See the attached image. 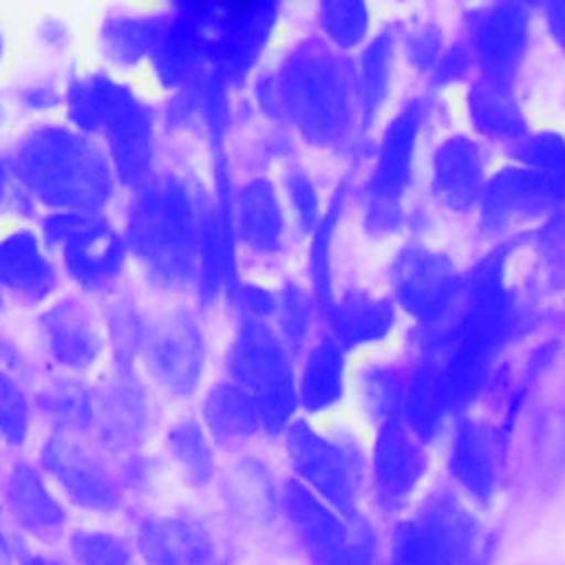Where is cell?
Returning a JSON list of instances; mask_svg holds the SVG:
<instances>
[{
	"mask_svg": "<svg viewBox=\"0 0 565 565\" xmlns=\"http://www.w3.org/2000/svg\"><path fill=\"white\" fill-rule=\"evenodd\" d=\"M256 99L265 113L322 150H347L362 132L353 62L322 38L296 42L258 77Z\"/></svg>",
	"mask_w": 565,
	"mask_h": 565,
	"instance_id": "1",
	"label": "cell"
},
{
	"mask_svg": "<svg viewBox=\"0 0 565 565\" xmlns=\"http://www.w3.org/2000/svg\"><path fill=\"white\" fill-rule=\"evenodd\" d=\"M203 188L179 168L161 166L139 190L121 199L117 218L132 271L163 296L194 294L199 269Z\"/></svg>",
	"mask_w": 565,
	"mask_h": 565,
	"instance_id": "2",
	"label": "cell"
},
{
	"mask_svg": "<svg viewBox=\"0 0 565 565\" xmlns=\"http://www.w3.org/2000/svg\"><path fill=\"white\" fill-rule=\"evenodd\" d=\"M4 148L15 185L40 212H113L124 199L102 143L62 117L18 124Z\"/></svg>",
	"mask_w": 565,
	"mask_h": 565,
	"instance_id": "3",
	"label": "cell"
},
{
	"mask_svg": "<svg viewBox=\"0 0 565 565\" xmlns=\"http://www.w3.org/2000/svg\"><path fill=\"white\" fill-rule=\"evenodd\" d=\"M35 227L53 252L66 289L99 302L126 285L132 263L113 212H42Z\"/></svg>",
	"mask_w": 565,
	"mask_h": 565,
	"instance_id": "4",
	"label": "cell"
},
{
	"mask_svg": "<svg viewBox=\"0 0 565 565\" xmlns=\"http://www.w3.org/2000/svg\"><path fill=\"white\" fill-rule=\"evenodd\" d=\"M223 377L254 402L260 433L280 435L296 419L294 353L271 320H238L223 353Z\"/></svg>",
	"mask_w": 565,
	"mask_h": 565,
	"instance_id": "5",
	"label": "cell"
},
{
	"mask_svg": "<svg viewBox=\"0 0 565 565\" xmlns=\"http://www.w3.org/2000/svg\"><path fill=\"white\" fill-rule=\"evenodd\" d=\"M426 113L428 106L424 99H411L380 132L369 179L362 190L364 221L373 232H393L402 221L404 196L413 181Z\"/></svg>",
	"mask_w": 565,
	"mask_h": 565,
	"instance_id": "6",
	"label": "cell"
},
{
	"mask_svg": "<svg viewBox=\"0 0 565 565\" xmlns=\"http://www.w3.org/2000/svg\"><path fill=\"white\" fill-rule=\"evenodd\" d=\"M40 355L62 375L86 377L108 364V344L99 302L64 289L33 313Z\"/></svg>",
	"mask_w": 565,
	"mask_h": 565,
	"instance_id": "7",
	"label": "cell"
},
{
	"mask_svg": "<svg viewBox=\"0 0 565 565\" xmlns=\"http://www.w3.org/2000/svg\"><path fill=\"white\" fill-rule=\"evenodd\" d=\"M391 300L424 329L450 327L463 291L466 276L444 252L411 243L391 263Z\"/></svg>",
	"mask_w": 565,
	"mask_h": 565,
	"instance_id": "8",
	"label": "cell"
},
{
	"mask_svg": "<svg viewBox=\"0 0 565 565\" xmlns=\"http://www.w3.org/2000/svg\"><path fill=\"white\" fill-rule=\"evenodd\" d=\"M139 366L143 375L170 397L201 393L207 342L199 318L188 307H168L150 313Z\"/></svg>",
	"mask_w": 565,
	"mask_h": 565,
	"instance_id": "9",
	"label": "cell"
},
{
	"mask_svg": "<svg viewBox=\"0 0 565 565\" xmlns=\"http://www.w3.org/2000/svg\"><path fill=\"white\" fill-rule=\"evenodd\" d=\"M205 31L207 79L227 88L241 84L256 66L271 29L276 26V4L252 2H199Z\"/></svg>",
	"mask_w": 565,
	"mask_h": 565,
	"instance_id": "10",
	"label": "cell"
},
{
	"mask_svg": "<svg viewBox=\"0 0 565 565\" xmlns=\"http://www.w3.org/2000/svg\"><path fill=\"white\" fill-rule=\"evenodd\" d=\"M285 435V450L296 481L316 492L344 516H355L362 488V457L340 439L327 437L305 419H294Z\"/></svg>",
	"mask_w": 565,
	"mask_h": 565,
	"instance_id": "11",
	"label": "cell"
},
{
	"mask_svg": "<svg viewBox=\"0 0 565 565\" xmlns=\"http://www.w3.org/2000/svg\"><path fill=\"white\" fill-rule=\"evenodd\" d=\"M66 289L53 252L31 223H0V311H38Z\"/></svg>",
	"mask_w": 565,
	"mask_h": 565,
	"instance_id": "12",
	"label": "cell"
},
{
	"mask_svg": "<svg viewBox=\"0 0 565 565\" xmlns=\"http://www.w3.org/2000/svg\"><path fill=\"white\" fill-rule=\"evenodd\" d=\"M470 536L472 523L463 505L450 494H435L395 525L388 565H459Z\"/></svg>",
	"mask_w": 565,
	"mask_h": 565,
	"instance_id": "13",
	"label": "cell"
},
{
	"mask_svg": "<svg viewBox=\"0 0 565 565\" xmlns=\"http://www.w3.org/2000/svg\"><path fill=\"white\" fill-rule=\"evenodd\" d=\"M163 20V4H108L88 22L84 49L88 62L115 75L137 79L152 55Z\"/></svg>",
	"mask_w": 565,
	"mask_h": 565,
	"instance_id": "14",
	"label": "cell"
},
{
	"mask_svg": "<svg viewBox=\"0 0 565 565\" xmlns=\"http://www.w3.org/2000/svg\"><path fill=\"white\" fill-rule=\"evenodd\" d=\"M161 137L159 102L141 88L126 102L97 139L124 196L148 183L161 168Z\"/></svg>",
	"mask_w": 565,
	"mask_h": 565,
	"instance_id": "15",
	"label": "cell"
},
{
	"mask_svg": "<svg viewBox=\"0 0 565 565\" xmlns=\"http://www.w3.org/2000/svg\"><path fill=\"white\" fill-rule=\"evenodd\" d=\"M141 77L161 97L207 79V49L199 2L163 4L161 29Z\"/></svg>",
	"mask_w": 565,
	"mask_h": 565,
	"instance_id": "16",
	"label": "cell"
},
{
	"mask_svg": "<svg viewBox=\"0 0 565 565\" xmlns=\"http://www.w3.org/2000/svg\"><path fill=\"white\" fill-rule=\"evenodd\" d=\"M532 9L523 2H494L468 18L466 46L477 77L514 84L530 42Z\"/></svg>",
	"mask_w": 565,
	"mask_h": 565,
	"instance_id": "17",
	"label": "cell"
},
{
	"mask_svg": "<svg viewBox=\"0 0 565 565\" xmlns=\"http://www.w3.org/2000/svg\"><path fill=\"white\" fill-rule=\"evenodd\" d=\"M563 203L561 190L545 174L516 161L488 174L475 212L483 232L503 234L541 221Z\"/></svg>",
	"mask_w": 565,
	"mask_h": 565,
	"instance_id": "18",
	"label": "cell"
},
{
	"mask_svg": "<svg viewBox=\"0 0 565 565\" xmlns=\"http://www.w3.org/2000/svg\"><path fill=\"white\" fill-rule=\"evenodd\" d=\"M42 468L79 508L108 512L119 505V486L77 430L55 428L42 446Z\"/></svg>",
	"mask_w": 565,
	"mask_h": 565,
	"instance_id": "19",
	"label": "cell"
},
{
	"mask_svg": "<svg viewBox=\"0 0 565 565\" xmlns=\"http://www.w3.org/2000/svg\"><path fill=\"white\" fill-rule=\"evenodd\" d=\"M282 510L316 565H338L358 545L369 541L355 516H344L296 479L282 486Z\"/></svg>",
	"mask_w": 565,
	"mask_h": 565,
	"instance_id": "20",
	"label": "cell"
},
{
	"mask_svg": "<svg viewBox=\"0 0 565 565\" xmlns=\"http://www.w3.org/2000/svg\"><path fill=\"white\" fill-rule=\"evenodd\" d=\"M232 227L236 249L249 258L271 260L285 249L289 216L269 177L254 174L232 188Z\"/></svg>",
	"mask_w": 565,
	"mask_h": 565,
	"instance_id": "21",
	"label": "cell"
},
{
	"mask_svg": "<svg viewBox=\"0 0 565 565\" xmlns=\"http://www.w3.org/2000/svg\"><path fill=\"white\" fill-rule=\"evenodd\" d=\"M369 466L377 501L399 508L424 479L426 444L399 417L384 419L377 424Z\"/></svg>",
	"mask_w": 565,
	"mask_h": 565,
	"instance_id": "22",
	"label": "cell"
},
{
	"mask_svg": "<svg viewBox=\"0 0 565 565\" xmlns=\"http://www.w3.org/2000/svg\"><path fill=\"white\" fill-rule=\"evenodd\" d=\"M488 163L477 137L455 132L430 157V196L448 212H472L488 181Z\"/></svg>",
	"mask_w": 565,
	"mask_h": 565,
	"instance_id": "23",
	"label": "cell"
},
{
	"mask_svg": "<svg viewBox=\"0 0 565 565\" xmlns=\"http://www.w3.org/2000/svg\"><path fill=\"white\" fill-rule=\"evenodd\" d=\"M349 388V351L329 333L318 335L305 347L296 369L298 408L307 413H327L335 408Z\"/></svg>",
	"mask_w": 565,
	"mask_h": 565,
	"instance_id": "24",
	"label": "cell"
},
{
	"mask_svg": "<svg viewBox=\"0 0 565 565\" xmlns=\"http://www.w3.org/2000/svg\"><path fill=\"white\" fill-rule=\"evenodd\" d=\"M322 311L329 324L327 333L344 351L384 340L397 322V307L391 296H375L366 289H347Z\"/></svg>",
	"mask_w": 565,
	"mask_h": 565,
	"instance_id": "25",
	"label": "cell"
},
{
	"mask_svg": "<svg viewBox=\"0 0 565 565\" xmlns=\"http://www.w3.org/2000/svg\"><path fill=\"white\" fill-rule=\"evenodd\" d=\"M466 113L475 132L483 139L514 148L530 135L514 84L475 77L466 93Z\"/></svg>",
	"mask_w": 565,
	"mask_h": 565,
	"instance_id": "26",
	"label": "cell"
},
{
	"mask_svg": "<svg viewBox=\"0 0 565 565\" xmlns=\"http://www.w3.org/2000/svg\"><path fill=\"white\" fill-rule=\"evenodd\" d=\"M4 499L11 516L31 534L51 536L64 525V508L51 492L44 470L33 463H15L4 481Z\"/></svg>",
	"mask_w": 565,
	"mask_h": 565,
	"instance_id": "27",
	"label": "cell"
},
{
	"mask_svg": "<svg viewBox=\"0 0 565 565\" xmlns=\"http://www.w3.org/2000/svg\"><path fill=\"white\" fill-rule=\"evenodd\" d=\"M196 419L212 441L241 444L260 433V422L252 397L225 377H218L201 388Z\"/></svg>",
	"mask_w": 565,
	"mask_h": 565,
	"instance_id": "28",
	"label": "cell"
},
{
	"mask_svg": "<svg viewBox=\"0 0 565 565\" xmlns=\"http://www.w3.org/2000/svg\"><path fill=\"white\" fill-rule=\"evenodd\" d=\"M99 311L106 331L108 364L117 371H137L150 313L143 309L137 294L126 287L99 300Z\"/></svg>",
	"mask_w": 565,
	"mask_h": 565,
	"instance_id": "29",
	"label": "cell"
},
{
	"mask_svg": "<svg viewBox=\"0 0 565 565\" xmlns=\"http://www.w3.org/2000/svg\"><path fill=\"white\" fill-rule=\"evenodd\" d=\"M448 470L455 483L475 501H490L497 490V463L486 430L463 419L455 426L448 446Z\"/></svg>",
	"mask_w": 565,
	"mask_h": 565,
	"instance_id": "30",
	"label": "cell"
},
{
	"mask_svg": "<svg viewBox=\"0 0 565 565\" xmlns=\"http://www.w3.org/2000/svg\"><path fill=\"white\" fill-rule=\"evenodd\" d=\"M395 55L397 35L391 29H382L380 33L371 35L369 42L358 51L355 60H351L362 132H366L375 124L382 106L388 99Z\"/></svg>",
	"mask_w": 565,
	"mask_h": 565,
	"instance_id": "31",
	"label": "cell"
},
{
	"mask_svg": "<svg viewBox=\"0 0 565 565\" xmlns=\"http://www.w3.org/2000/svg\"><path fill=\"white\" fill-rule=\"evenodd\" d=\"M22 44L29 53V62L68 73L77 53L84 49V31L77 20L62 9H42L26 22Z\"/></svg>",
	"mask_w": 565,
	"mask_h": 565,
	"instance_id": "32",
	"label": "cell"
},
{
	"mask_svg": "<svg viewBox=\"0 0 565 565\" xmlns=\"http://www.w3.org/2000/svg\"><path fill=\"white\" fill-rule=\"evenodd\" d=\"M146 565H210L212 543L203 527L185 519H154L139 532Z\"/></svg>",
	"mask_w": 565,
	"mask_h": 565,
	"instance_id": "33",
	"label": "cell"
},
{
	"mask_svg": "<svg viewBox=\"0 0 565 565\" xmlns=\"http://www.w3.org/2000/svg\"><path fill=\"white\" fill-rule=\"evenodd\" d=\"M446 415L450 413L441 393L439 360L437 353H428L408 369L399 419L428 444L439 435Z\"/></svg>",
	"mask_w": 565,
	"mask_h": 565,
	"instance_id": "34",
	"label": "cell"
},
{
	"mask_svg": "<svg viewBox=\"0 0 565 565\" xmlns=\"http://www.w3.org/2000/svg\"><path fill=\"white\" fill-rule=\"evenodd\" d=\"M66 73L29 62L13 68L2 82L9 106L20 124L53 119L62 115Z\"/></svg>",
	"mask_w": 565,
	"mask_h": 565,
	"instance_id": "35",
	"label": "cell"
},
{
	"mask_svg": "<svg viewBox=\"0 0 565 565\" xmlns=\"http://www.w3.org/2000/svg\"><path fill=\"white\" fill-rule=\"evenodd\" d=\"M166 444L181 468V472L194 486H205L216 472L212 439L196 417H179L166 433Z\"/></svg>",
	"mask_w": 565,
	"mask_h": 565,
	"instance_id": "36",
	"label": "cell"
},
{
	"mask_svg": "<svg viewBox=\"0 0 565 565\" xmlns=\"http://www.w3.org/2000/svg\"><path fill=\"white\" fill-rule=\"evenodd\" d=\"M316 20L322 40L344 55L349 51H360L371 38V9L364 2H322Z\"/></svg>",
	"mask_w": 565,
	"mask_h": 565,
	"instance_id": "37",
	"label": "cell"
},
{
	"mask_svg": "<svg viewBox=\"0 0 565 565\" xmlns=\"http://www.w3.org/2000/svg\"><path fill=\"white\" fill-rule=\"evenodd\" d=\"M408 369L391 362H373L360 369L358 393L364 408L380 422L399 417Z\"/></svg>",
	"mask_w": 565,
	"mask_h": 565,
	"instance_id": "38",
	"label": "cell"
},
{
	"mask_svg": "<svg viewBox=\"0 0 565 565\" xmlns=\"http://www.w3.org/2000/svg\"><path fill=\"white\" fill-rule=\"evenodd\" d=\"M42 388L40 406L60 417L57 428L77 430L95 415V397L90 391H86L82 377L57 373V377H53Z\"/></svg>",
	"mask_w": 565,
	"mask_h": 565,
	"instance_id": "39",
	"label": "cell"
},
{
	"mask_svg": "<svg viewBox=\"0 0 565 565\" xmlns=\"http://www.w3.org/2000/svg\"><path fill=\"white\" fill-rule=\"evenodd\" d=\"M33 428V399L22 380L0 366V439L24 446Z\"/></svg>",
	"mask_w": 565,
	"mask_h": 565,
	"instance_id": "40",
	"label": "cell"
},
{
	"mask_svg": "<svg viewBox=\"0 0 565 565\" xmlns=\"http://www.w3.org/2000/svg\"><path fill=\"white\" fill-rule=\"evenodd\" d=\"M318 300H313L302 287L298 285H285L276 291V307L271 324L276 327L278 335L285 340L289 351H300L307 347L311 322H313V309Z\"/></svg>",
	"mask_w": 565,
	"mask_h": 565,
	"instance_id": "41",
	"label": "cell"
},
{
	"mask_svg": "<svg viewBox=\"0 0 565 565\" xmlns=\"http://www.w3.org/2000/svg\"><path fill=\"white\" fill-rule=\"evenodd\" d=\"M514 159L545 174L565 199V137L558 132H530L512 148Z\"/></svg>",
	"mask_w": 565,
	"mask_h": 565,
	"instance_id": "42",
	"label": "cell"
},
{
	"mask_svg": "<svg viewBox=\"0 0 565 565\" xmlns=\"http://www.w3.org/2000/svg\"><path fill=\"white\" fill-rule=\"evenodd\" d=\"M282 201L287 212L294 216L302 232H313L320 225V196L311 177L305 170L291 168L285 174Z\"/></svg>",
	"mask_w": 565,
	"mask_h": 565,
	"instance_id": "43",
	"label": "cell"
},
{
	"mask_svg": "<svg viewBox=\"0 0 565 565\" xmlns=\"http://www.w3.org/2000/svg\"><path fill=\"white\" fill-rule=\"evenodd\" d=\"M71 547L82 565H135L130 547L108 532H77Z\"/></svg>",
	"mask_w": 565,
	"mask_h": 565,
	"instance_id": "44",
	"label": "cell"
},
{
	"mask_svg": "<svg viewBox=\"0 0 565 565\" xmlns=\"http://www.w3.org/2000/svg\"><path fill=\"white\" fill-rule=\"evenodd\" d=\"M234 320H271L276 307V291L265 289L252 280H236L223 296Z\"/></svg>",
	"mask_w": 565,
	"mask_h": 565,
	"instance_id": "45",
	"label": "cell"
},
{
	"mask_svg": "<svg viewBox=\"0 0 565 565\" xmlns=\"http://www.w3.org/2000/svg\"><path fill=\"white\" fill-rule=\"evenodd\" d=\"M444 49V33L435 22H419L404 38V53L408 55L411 64L424 73L433 71Z\"/></svg>",
	"mask_w": 565,
	"mask_h": 565,
	"instance_id": "46",
	"label": "cell"
},
{
	"mask_svg": "<svg viewBox=\"0 0 565 565\" xmlns=\"http://www.w3.org/2000/svg\"><path fill=\"white\" fill-rule=\"evenodd\" d=\"M470 68H475V64H472V57L468 53L466 42H455V44L446 46L444 53L439 55L437 64L430 71V79L435 84H441V86L444 84H455L461 77H466Z\"/></svg>",
	"mask_w": 565,
	"mask_h": 565,
	"instance_id": "47",
	"label": "cell"
},
{
	"mask_svg": "<svg viewBox=\"0 0 565 565\" xmlns=\"http://www.w3.org/2000/svg\"><path fill=\"white\" fill-rule=\"evenodd\" d=\"M15 62V35L9 20L0 13V84L9 77Z\"/></svg>",
	"mask_w": 565,
	"mask_h": 565,
	"instance_id": "48",
	"label": "cell"
},
{
	"mask_svg": "<svg viewBox=\"0 0 565 565\" xmlns=\"http://www.w3.org/2000/svg\"><path fill=\"white\" fill-rule=\"evenodd\" d=\"M543 20L550 38L565 51V2H550L543 7Z\"/></svg>",
	"mask_w": 565,
	"mask_h": 565,
	"instance_id": "49",
	"label": "cell"
},
{
	"mask_svg": "<svg viewBox=\"0 0 565 565\" xmlns=\"http://www.w3.org/2000/svg\"><path fill=\"white\" fill-rule=\"evenodd\" d=\"M13 174H11V166H9V157H7V148H4V141H0V218H2V212L7 207V201L13 192Z\"/></svg>",
	"mask_w": 565,
	"mask_h": 565,
	"instance_id": "50",
	"label": "cell"
},
{
	"mask_svg": "<svg viewBox=\"0 0 565 565\" xmlns=\"http://www.w3.org/2000/svg\"><path fill=\"white\" fill-rule=\"evenodd\" d=\"M15 121L18 119H15V115H13L11 106H9V99L4 95V88L0 84V141H7V137L15 130V126H18Z\"/></svg>",
	"mask_w": 565,
	"mask_h": 565,
	"instance_id": "51",
	"label": "cell"
},
{
	"mask_svg": "<svg viewBox=\"0 0 565 565\" xmlns=\"http://www.w3.org/2000/svg\"><path fill=\"white\" fill-rule=\"evenodd\" d=\"M24 565H62V563L55 558H49V556H31L24 561Z\"/></svg>",
	"mask_w": 565,
	"mask_h": 565,
	"instance_id": "52",
	"label": "cell"
},
{
	"mask_svg": "<svg viewBox=\"0 0 565 565\" xmlns=\"http://www.w3.org/2000/svg\"><path fill=\"white\" fill-rule=\"evenodd\" d=\"M4 561H7V543H4V536L0 532V565H4Z\"/></svg>",
	"mask_w": 565,
	"mask_h": 565,
	"instance_id": "53",
	"label": "cell"
}]
</instances>
